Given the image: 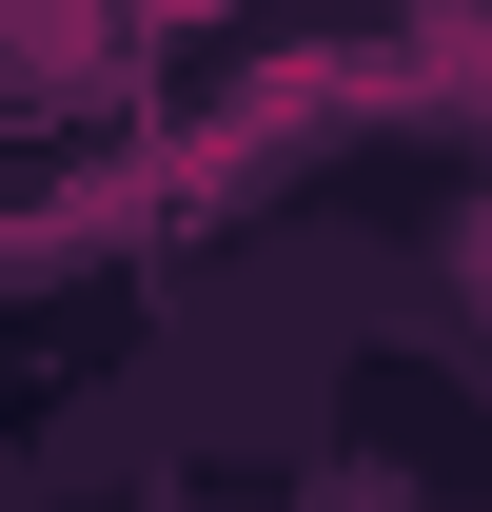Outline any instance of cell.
I'll use <instances>...</instances> for the list:
<instances>
[{
    "label": "cell",
    "instance_id": "6da1fadb",
    "mask_svg": "<svg viewBox=\"0 0 492 512\" xmlns=\"http://www.w3.org/2000/svg\"><path fill=\"white\" fill-rule=\"evenodd\" d=\"M79 20L99 0H0V60H79Z\"/></svg>",
    "mask_w": 492,
    "mask_h": 512
}]
</instances>
